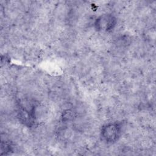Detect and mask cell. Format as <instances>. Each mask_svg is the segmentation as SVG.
Here are the masks:
<instances>
[{"mask_svg":"<svg viewBox=\"0 0 156 156\" xmlns=\"http://www.w3.org/2000/svg\"><path fill=\"white\" fill-rule=\"evenodd\" d=\"M122 127L118 121L108 122L102 126L101 136L102 140L107 143H113L118 141L122 135Z\"/></svg>","mask_w":156,"mask_h":156,"instance_id":"cell-1","label":"cell"},{"mask_svg":"<svg viewBox=\"0 0 156 156\" xmlns=\"http://www.w3.org/2000/svg\"><path fill=\"white\" fill-rule=\"evenodd\" d=\"M93 24L97 31L111 32L115 30L117 26L118 20L112 13H105L96 18Z\"/></svg>","mask_w":156,"mask_h":156,"instance_id":"cell-2","label":"cell"}]
</instances>
